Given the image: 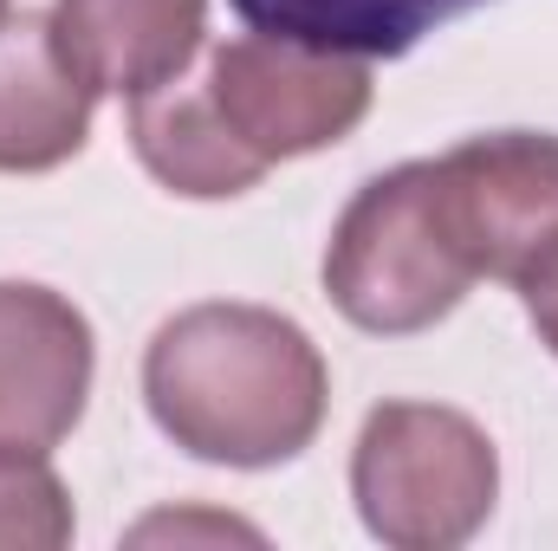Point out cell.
Instances as JSON below:
<instances>
[{"label": "cell", "instance_id": "cell-1", "mask_svg": "<svg viewBox=\"0 0 558 551\" xmlns=\"http://www.w3.org/2000/svg\"><path fill=\"white\" fill-rule=\"evenodd\" d=\"M143 396L175 448L221 467H274L325 421V364L279 311L195 305L156 331Z\"/></svg>", "mask_w": 558, "mask_h": 551}, {"label": "cell", "instance_id": "cell-2", "mask_svg": "<svg viewBox=\"0 0 558 551\" xmlns=\"http://www.w3.org/2000/svg\"><path fill=\"white\" fill-rule=\"evenodd\" d=\"M474 279L481 273L454 234L435 162H403L377 175L344 208L325 254L331 305L364 331H422L448 318Z\"/></svg>", "mask_w": 558, "mask_h": 551}, {"label": "cell", "instance_id": "cell-3", "mask_svg": "<svg viewBox=\"0 0 558 551\" xmlns=\"http://www.w3.org/2000/svg\"><path fill=\"white\" fill-rule=\"evenodd\" d=\"M494 448L454 409L384 403L357 434L351 493L364 526L397 551H448L481 532L494 513Z\"/></svg>", "mask_w": 558, "mask_h": 551}, {"label": "cell", "instance_id": "cell-4", "mask_svg": "<svg viewBox=\"0 0 558 551\" xmlns=\"http://www.w3.org/2000/svg\"><path fill=\"white\" fill-rule=\"evenodd\" d=\"M202 98L228 124L260 169L286 156L338 143L364 111H371V72L357 52L279 39V33H247L228 39L202 78Z\"/></svg>", "mask_w": 558, "mask_h": 551}, {"label": "cell", "instance_id": "cell-5", "mask_svg": "<svg viewBox=\"0 0 558 551\" xmlns=\"http://www.w3.org/2000/svg\"><path fill=\"white\" fill-rule=\"evenodd\" d=\"M474 273L520 279L558 241V137L507 131L435 156Z\"/></svg>", "mask_w": 558, "mask_h": 551}, {"label": "cell", "instance_id": "cell-6", "mask_svg": "<svg viewBox=\"0 0 558 551\" xmlns=\"http://www.w3.org/2000/svg\"><path fill=\"white\" fill-rule=\"evenodd\" d=\"M92 390V325L46 285H0V461H46Z\"/></svg>", "mask_w": 558, "mask_h": 551}, {"label": "cell", "instance_id": "cell-7", "mask_svg": "<svg viewBox=\"0 0 558 551\" xmlns=\"http://www.w3.org/2000/svg\"><path fill=\"white\" fill-rule=\"evenodd\" d=\"M98 85L65 52L52 13L0 7V169H52L78 156Z\"/></svg>", "mask_w": 558, "mask_h": 551}, {"label": "cell", "instance_id": "cell-8", "mask_svg": "<svg viewBox=\"0 0 558 551\" xmlns=\"http://www.w3.org/2000/svg\"><path fill=\"white\" fill-rule=\"evenodd\" d=\"M202 13L208 0H59L52 26L98 91L149 98L189 72Z\"/></svg>", "mask_w": 558, "mask_h": 551}, {"label": "cell", "instance_id": "cell-9", "mask_svg": "<svg viewBox=\"0 0 558 551\" xmlns=\"http://www.w3.org/2000/svg\"><path fill=\"white\" fill-rule=\"evenodd\" d=\"M131 143H137L143 169L156 182H169L175 195H241L254 188L267 169L228 137V124L215 118V105L195 91H149L131 98Z\"/></svg>", "mask_w": 558, "mask_h": 551}, {"label": "cell", "instance_id": "cell-10", "mask_svg": "<svg viewBox=\"0 0 558 551\" xmlns=\"http://www.w3.org/2000/svg\"><path fill=\"white\" fill-rule=\"evenodd\" d=\"M481 0H234V13L254 33L357 52V59H397L422 33L461 20Z\"/></svg>", "mask_w": 558, "mask_h": 551}, {"label": "cell", "instance_id": "cell-11", "mask_svg": "<svg viewBox=\"0 0 558 551\" xmlns=\"http://www.w3.org/2000/svg\"><path fill=\"white\" fill-rule=\"evenodd\" d=\"M72 539V500L46 461H0V546L52 551Z\"/></svg>", "mask_w": 558, "mask_h": 551}, {"label": "cell", "instance_id": "cell-12", "mask_svg": "<svg viewBox=\"0 0 558 551\" xmlns=\"http://www.w3.org/2000/svg\"><path fill=\"white\" fill-rule=\"evenodd\" d=\"M513 285H520V298H526V318L539 325V338L558 351V241L539 254V260H533V267H526V273L513 279Z\"/></svg>", "mask_w": 558, "mask_h": 551}, {"label": "cell", "instance_id": "cell-13", "mask_svg": "<svg viewBox=\"0 0 558 551\" xmlns=\"http://www.w3.org/2000/svg\"><path fill=\"white\" fill-rule=\"evenodd\" d=\"M137 539H260V532L234 526V519H195V513H182V519H143Z\"/></svg>", "mask_w": 558, "mask_h": 551}]
</instances>
